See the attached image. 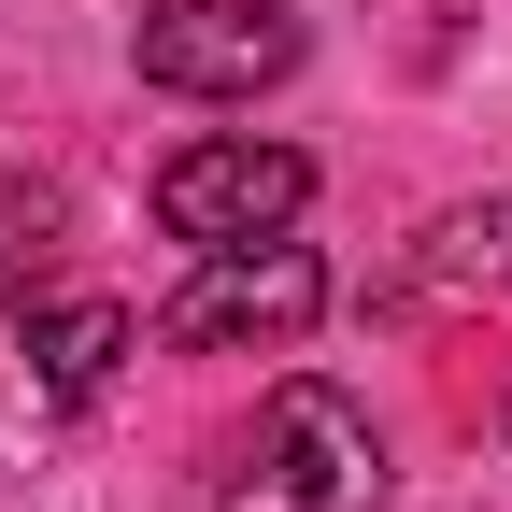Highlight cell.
Here are the masks:
<instances>
[{
	"mask_svg": "<svg viewBox=\"0 0 512 512\" xmlns=\"http://www.w3.org/2000/svg\"><path fill=\"white\" fill-rule=\"evenodd\" d=\"M370 498H384V441L328 370H285L214 484V512H370Z\"/></svg>",
	"mask_w": 512,
	"mask_h": 512,
	"instance_id": "6da1fadb",
	"label": "cell"
},
{
	"mask_svg": "<svg viewBox=\"0 0 512 512\" xmlns=\"http://www.w3.org/2000/svg\"><path fill=\"white\" fill-rule=\"evenodd\" d=\"M313 57V29L285 0H143L128 15V72L171 86V100H256Z\"/></svg>",
	"mask_w": 512,
	"mask_h": 512,
	"instance_id": "7a4b0ae2",
	"label": "cell"
},
{
	"mask_svg": "<svg viewBox=\"0 0 512 512\" xmlns=\"http://www.w3.org/2000/svg\"><path fill=\"white\" fill-rule=\"evenodd\" d=\"M313 313H328V256L271 228V242H214L200 271L157 299V342L171 356H228V342H299Z\"/></svg>",
	"mask_w": 512,
	"mask_h": 512,
	"instance_id": "3957f363",
	"label": "cell"
},
{
	"mask_svg": "<svg viewBox=\"0 0 512 512\" xmlns=\"http://www.w3.org/2000/svg\"><path fill=\"white\" fill-rule=\"evenodd\" d=\"M299 200H313V157H299V143H256V128H214V143H185V157L157 171V228L200 242V256L299 228Z\"/></svg>",
	"mask_w": 512,
	"mask_h": 512,
	"instance_id": "277c9868",
	"label": "cell"
},
{
	"mask_svg": "<svg viewBox=\"0 0 512 512\" xmlns=\"http://www.w3.org/2000/svg\"><path fill=\"white\" fill-rule=\"evenodd\" d=\"M470 299H512V200H456L427 214L399 285H384V313H470Z\"/></svg>",
	"mask_w": 512,
	"mask_h": 512,
	"instance_id": "5b68a950",
	"label": "cell"
},
{
	"mask_svg": "<svg viewBox=\"0 0 512 512\" xmlns=\"http://www.w3.org/2000/svg\"><path fill=\"white\" fill-rule=\"evenodd\" d=\"M128 342H143V328H128V299H43V313H29V384H43L57 413H86Z\"/></svg>",
	"mask_w": 512,
	"mask_h": 512,
	"instance_id": "8992f818",
	"label": "cell"
},
{
	"mask_svg": "<svg viewBox=\"0 0 512 512\" xmlns=\"http://www.w3.org/2000/svg\"><path fill=\"white\" fill-rule=\"evenodd\" d=\"M57 185H29V171H0V313H29V285H43V256H57Z\"/></svg>",
	"mask_w": 512,
	"mask_h": 512,
	"instance_id": "52a82bcc",
	"label": "cell"
},
{
	"mask_svg": "<svg viewBox=\"0 0 512 512\" xmlns=\"http://www.w3.org/2000/svg\"><path fill=\"white\" fill-rule=\"evenodd\" d=\"M498 441H512V399H498Z\"/></svg>",
	"mask_w": 512,
	"mask_h": 512,
	"instance_id": "ba28073f",
	"label": "cell"
}]
</instances>
